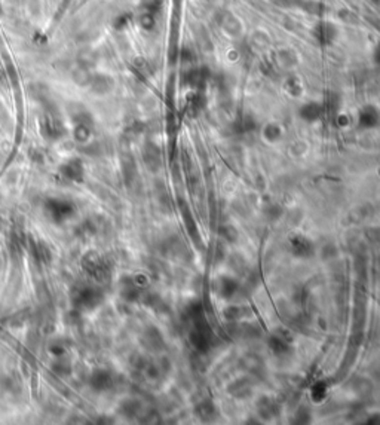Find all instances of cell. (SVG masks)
I'll list each match as a JSON object with an SVG mask.
<instances>
[{
  "mask_svg": "<svg viewBox=\"0 0 380 425\" xmlns=\"http://www.w3.org/2000/svg\"><path fill=\"white\" fill-rule=\"evenodd\" d=\"M49 208L52 210L51 214L55 220H63L73 212L71 207L68 204H64V202H55L54 205H49Z\"/></svg>",
  "mask_w": 380,
  "mask_h": 425,
  "instance_id": "1",
  "label": "cell"
},
{
  "mask_svg": "<svg viewBox=\"0 0 380 425\" xmlns=\"http://www.w3.org/2000/svg\"><path fill=\"white\" fill-rule=\"evenodd\" d=\"M92 384L97 390H104V388H109L110 384H112V379L110 376L106 373V372H98L94 375L92 378Z\"/></svg>",
  "mask_w": 380,
  "mask_h": 425,
  "instance_id": "2",
  "label": "cell"
}]
</instances>
